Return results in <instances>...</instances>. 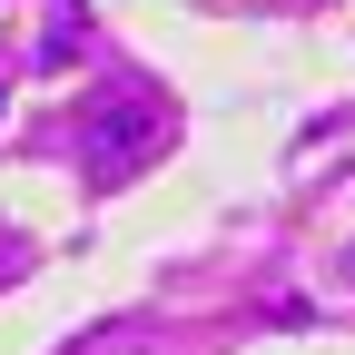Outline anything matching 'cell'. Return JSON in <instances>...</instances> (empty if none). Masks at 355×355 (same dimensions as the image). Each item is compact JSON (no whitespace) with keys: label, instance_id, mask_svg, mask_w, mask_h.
I'll return each instance as SVG.
<instances>
[{"label":"cell","instance_id":"cell-1","mask_svg":"<svg viewBox=\"0 0 355 355\" xmlns=\"http://www.w3.org/2000/svg\"><path fill=\"white\" fill-rule=\"evenodd\" d=\"M89 139H99V178H119L128 158H139V139H148V109H139V99H109V109H89Z\"/></svg>","mask_w":355,"mask_h":355}]
</instances>
